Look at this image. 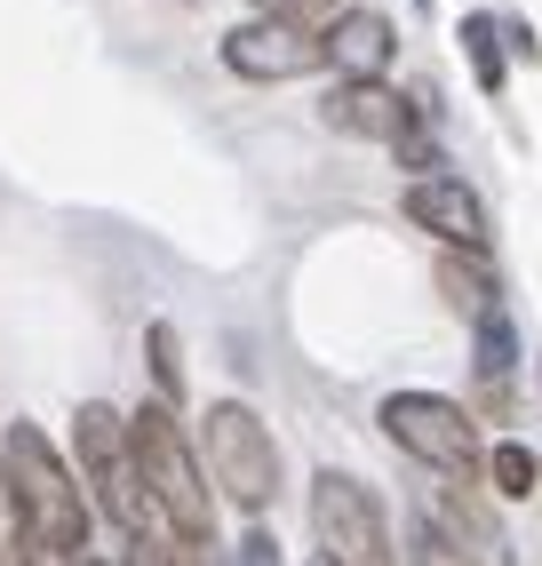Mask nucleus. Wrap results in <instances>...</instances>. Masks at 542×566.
Instances as JSON below:
<instances>
[{"label":"nucleus","mask_w":542,"mask_h":566,"mask_svg":"<svg viewBox=\"0 0 542 566\" xmlns=\"http://www.w3.org/2000/svg\"><path fill=\"white\" fill-rule=\"evenodd\" d=\"M431 526H439V551L462 558V566H511V535L494 526V511L471 495V479L447 486V495L431 503Z\"/></svg>","instance_id":"1a4fd4ad"},{"label":"nucleus","mask_w":542,"mask_h":566,"mask_svg":"<svg viewBox=\"0 0 542 566\" xmlns=\"http://www.w3.org/2000/svg\"><path fill=\"white\" fill-rule=\"evenodd\" d=\"M392 17H375L352 0V17H343L327 32V64H335V81H383V64H392Z\"/></svg>","instance_id":"9b49d317"},{"label":"nucleus","mask_w":542,"mask_h":566,"mask_svg":"<svg viewBox=\"0 0 542 566\" xmlns=\"http://www.w3.org/2000/svg\"><path fill=\"white\" fill-rule=\"evenodd\" d=\"M128 439H136V471H144V495L160 511V526L184 551H208L216 543V511H208V479L184 447V423L152 399L144 415H128Z\"/></svg>","instance_id":"f257e3e1"},{"label":"nucleus","mask_w":542,"mask_h":566,"mask_svg":"<svg viewBox=\"0 0 542 566\" xmlns=\"http://www.w3.org/2000/svg\"><path fill=\"white\" fill-rule=\"evenodd\" d=\"M144 352H152V384H160V407L176 415V407H184V344H176V327H168V319H152V327H144Z\"/></svg>","instance_id":"dca6fc26"},{"label":"nucleus","mask_w":542,"mask_h":566,"mask_svg":"<svg viewBox=\"0 0 542 566\" xmlns=\"http://www.w3.org/2000/svg\"><path fill=\"white\" fill-rule=\"evenodd\" d=\"M312 566H327V558H312Z\"/></svg>","instance_id":"aec40b11"},{"label":"nucleus","mask_w":542,"mask_h":566,"mask_svg":"<svg viewBox=\"0 0 542 566\" xmlns=\"http://www.w3.org/2000/svg\"><path fill=\"white\" fill-rule=\"evenodd\" d=\"M200 447H208V471L216 486L240 511H263L271 495H280V447H271V431L256 423V407L240 399H216L208 423H200Z\"/></svg>","instance_id":"39448f33"},{"label":"nucleus","mask_w":542,"mask_h":566,"mask_svg":"<svg viewBox=\"0 0 542 566\" xmlns=\"http://www.w3.org/2000/svg\"><path fill=\"white\" fill-rule=\"evenodd\" d=\"M375 423H383V439H392L399 455L431 463V471H447V479H471V471H479L471 407H455V399H439V391H392V399L375 407Z\"/></svg>","instance_id":"20e7f679"},{"label":"nucleus","mask_w":542,"mask_h":566,"mask_svg":"<svg viewBox=\"0 0 542 566\" xmlns=\"http://www.w3.org/2000/svg\"><path fill=\"white\" fill-rule=\"evenodd\" d=\"M327 128H343V136H367V144H399L415 136V104H399L383 81H335V96H327Z\"/></svg>","instance_id":"9d476101"},{"label":"nucleus","mask_w":542,"mask_h":566,"mask_svg":"<svg viewBox=\"0 0 542 566\" xmlns=\"http://www.w3.org/2000/svg\"><path fill=\"white\" fill-rule=\"evenodd\" d=\"M455 41H462V56H471V81L487 88V96H502V24L494 17H462V32H455Z\"/></svg>","instance_id":"ddd939ff"},{"label":"nucleus","mask_w":542,"mask_h":566,"mask_svg":"<svg viewBox=\"0 0 542 566\" xmlns=\"http://www.w3.org/2000/svg\"><path fill=\"white\" fill-rule=\"evenodd\" d=\"M439 295H447L455 312H471V319L502 312V304H494V272H487L479 255H439Z\"/></svg>","instance_id":"f8f14e48"},{"label":"nucleus","mask_w":542,"mask_h":566,"mask_svg":"<svg viewBox=\"0 0 542 566\" xmlns=\"http://www.w3.org/2000/svg\"><path fill=\"white\" fill-rule=\"evenodd\" d=\"M240 566H280V535H271V526H248V535H240Z\"/></svg>","instance_id":"a211bd4d"},{"label":"nucleus","mask_w":542,"mask_h":566,"mask_svg":"<svg viewBox=\"0 0 542 566\" xmlns=\"http://www.w3.org/2000/svg\"><path fill=\"white\" fill-rule=\"evenodd\" d=\"M0 463H9V479H17V503H24L32 543L56 551L64 566L88 558V495H81V479L56 463V447L32 423H9V455H0Z\"/></svg>","instance_id":"f03ea898"},{"label":"nucleus","mask_w":542,"mask_h":566,"mask_svg":"<svg viewBox=\"0 0 542 566\" xmlns=\"http://www.w3.org/2000/svg\"><path fill=\"white\" fill-rule=\"evenodd\" d=\"M487 479H494V495H502V503H527L534 486H542V463H534V447L502 439L494 455H487Z\"/></svg>","instance_id":"2eb2a0df"},{"label":"nucleus","mask_w":542,"mask_h":566,"mask_svg":"<svg viewBox=\"0 0 542 566\" xmlns=\"http://www.w3.org/2000/svg\"><path fill=\"white\" fill-rule=\"evenodd\" d=\"M81 471L96 479V495L112 511V526H121L128 543H152V526H160V511H152L144 495V471H136V439H128V415H112L104 399L81 407Z\"/></svg>","instance_id":"7ed1b4c3"},{"label":"nucleus","mask_w":542,"mask_h":566,"mask_svg":"<svg viewBox=\"0 0 542 566\" xmlns=\"http://www.w3.org/2000/svg\"><path fill=\"white\" fill-rule=\"evenodd\" d=\"M72 566H96V558H72Z\"/></svg>","instance_id":"6ab92c4d"},{"label":"nucleus","mask_w":542,"mask_h":566,"mask_svg":"<svg viewBox=\"0 0 542 566\" xmlns=\"http://www.w3.org/2000/svg\"><path fill=\"white\" fill-rule=\"evenodd\" d=\"M479 384H487L494 407H511V319L502 312L479 319Z\"/></svg>","instance_id":"4468645a"},{"label":"nucleus","mask_w":542,"mask_h":566,"mask_svg":"<svg viewBox=\"0 0 542 566\" xmlns=\"http://www.w3.org/2000/svg\"><path fill=\"white\" fill-rule=\"evenodd\" d=\"M223 64L240 81H303V72L327 64V41H312V32H295L280 17H256L240 32H223Z\"/></svg>","instance_id":"0eeeda50"},{"label":"nucleus","mask_w":542,"mask_h":566,"mask_svg":"<svg viewBox=\"0 0 542 566\" xmlns=\"http://www.w3.org/2000/svg\"><path fill=\"white\" fill-rule=\"evenodd\" d=\"M32 526H24V503H17V479L0 463V566H32Z\"/></svg>","instance_id":"f3484780"},{"label":"nucleus","mask_w":542,"mask_h":566,"mask_svg":"<svg viewBox=\"0 0 542 566\" xmlns=\"http://www.w3.org/2000/svg\"><path fill=\"white\" fill-rule=\"evenodd\" d=\"M312 535L327 566H392V526H383V503L352 471H320L312 479Z\"/></svg>","instance_id":"423d86ee"},{"label":"nucleus","mask_w":542,"mask_h":566,"mask_svg":"<svg viewBox=\"0 0 542 566\" xmlns=\"http://www.w3.org/2000/svg\"><path fill=\"white\" fill-rule=\"evenodd\" d=\"M407 223L439 232L447 255H455V248H462V255L487 248V208H479V192H471L462 176H423V184H407Z\"/></svg>","instance_id":"6e6552de"}]
</instances>
